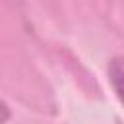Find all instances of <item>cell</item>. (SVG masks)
Returning <instances> with one entry per match:
<instances>
[{"label":"cell","mask_w":124,"mask_h":124,"mask_svg":"<svg viewBox=\"0 0 124 124\" xmlns=\"http://www.w3.org/2000/svg\"><path fill=\"white\" fill-rule=\"evenodd\" d=\"M107 74H108V81H110L112 89L116 91L118 99L124 103V56L112 58V60L108 62Z\"/></svg>","instance_id":"obj_1"},{"label":"cell","mask_w":124,"mask_h":124,"mask_svg":"<svg viewBox=\"0 0 124 124\" xmlns=\"http://www.w3.org/2000/svg\"><path fill=\"white\" fill-rule=\"evenodd\" d=\"M8 116H10V110H8V107L0 101V124H2V122H6V120H8Z\"/></svg>","instance_id":"obj_2"}]
</instances>
